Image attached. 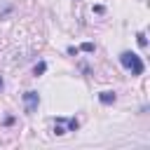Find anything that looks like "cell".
I'll return each mask as SVG.
<instances>
[{"instance_id": "1", "label": "cell", "mask_w": 150, "mask_h": 150, "mask_svg": "<svg viewBox=\"0 0 150 150\" xmlns=\"http://www.w3.org/2000/svg\"><path fill=\"white\" fill-rule=\"evenodd\" d=\"M120 63H122L127 70H131V75H143V61H141L138 54H134V52H122V54H120Z\"/></svg>"}, {"instance_id": "2", "label": "cell", "mask_w": 150, "mask_h": 150, "mask_svg": "<svg viewBox=\"0 0 150 150\" xmlns=\"http://www.w3.org/2000/svg\"><path fill=\"white\" fill-rule=\"evenodd\" d=\"M23 105H26V112H28V115L35 112L38 105H40V94H38V91H26V94H23Z\"/></svg>"}, {"instance_id": "3", "label": "cell", "mask_w": 150, "mask_h": 150, "mask_svg": "<svg viewBox=\"0 0 150 150\" xmlns=\"http://www.w3.org/2000/svg\"><path fill=\"white\" fill-rule=\"evenodd\" d=\"M98 101H101L103 105H110V103L117 101V94H115V91H101V94H98Z\"/></svg>"}, {"instance_id": "4", "label": "cell", "mask_w": 150, "mask_h": 150, "mask_svg": "<svg viewBox=\"0 0 150 150\" xmlns=\"http://www.w3.org/2000/svg\"><path fill=\"white\" fill-rule=\"evenodd\" d=\"M45 70H47V63H45V61H40V63H38V66H35V68H33V75H35V77H38V75H42V73H45Z\"/></svg>"}, {"instance_id": "5", "label": "cell", "mask_w": 150, "mask_h": 150, "mask_svg": "<svg viewBox=\"0 0 150 150\" xmlns=\"http://www.w3.org/2000/svg\"><path fill=\"white\" fill-rule=\"evenodd\" d=\"M66 127H68V131H75V129L80 127V122H77L75 117H70V120H66Z\"/></svg>"}, {"instance_id": "6", "label": "cell", "mask_w": 150, "mask_h": 150, "mask_svg": "<svg viewBox=\"0 0 150 150\" xmlns=\"http://www.w3.org/2000/svg\"><path fill=\"white\" fill-rule=\"evenodd\" d=\"M136 42H138L141 47H145V45H148V40H145V33H136Z\"/></svg>"}, {"instance_id": "7", "label": "cell", "mask_w": 150, "mask_h": 150, "mask_svg": "<svg viewBox=\"0 0 150 150\" xmlns=\"http://www.w3.org/2000/svg\"><path fill=\"white\" fill-rule=\"evenodd\" d=\"M80 49H82V52H94V45H91V42H84Z\"/></svg>"}, {"instance_id": "8", "label": "cell", "mask_w": 150, "mask_h": 150, "mask_svg": "<svg viewBox=\"0 0 150 150\" xmlns=\"http://www.w3.org/2000/svg\"><path fill=\"white\" fill-rule=\"evenodd\" d=\"M2 87H5V82H2V77H0V89H2Z\"/></svg>"}]
</instances>
